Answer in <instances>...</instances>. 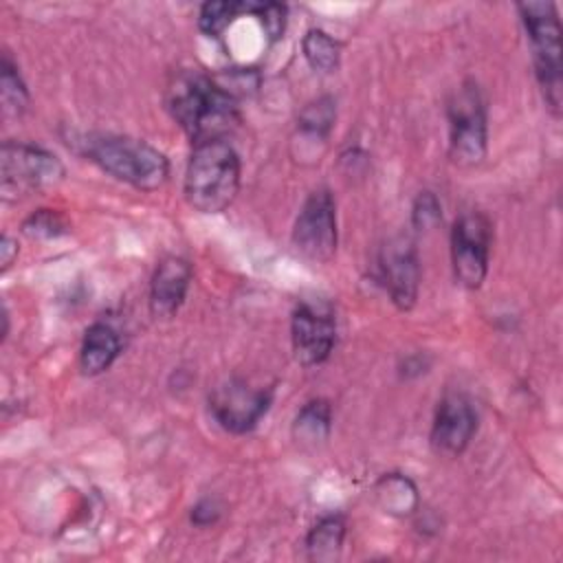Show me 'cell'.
I'll list each match as a JSON object with an SVG mask.
<instances>
[{
    "label": "cell",
    "mask_w": 563,
    "mask_h": 563,
    "mask_svg": "<svg viewBox=\"0 0 563 563\" xmlns=\"http://www.w3.org/2000/svg\"><path fill=\"white\" fill-rule=\"evenodd\" d=\"M15 257H18V240H13L11 235H2V240H0V264H2V271L11 268Z\"/></svg>",
    "instance_id": "26"
},
{
    "label": "cell",
    "mask_w": 563,
    "mask_h": 563,
    "mask_svg": "<svg viewBox=\"0 0 563 563\" xmlns=\"http://www.w3.org/2000/svg\"><path fill=\"white\" fill-rule=\"evenodd\" d=\"M332 123H334V101L330 97H321L314 103H308L299 117L301 130L312 136H325Z\"/></svg>",
    "instance_id": "22"
},
{
    "label": "cell",
    "mask_w": 563,
    "mask_h": 563,
    "mask_svg": "<svg viewBox=\"0 0 563 563\" xmlns=\"http://www.w3.org/2000/svg\"><path fill=\"white\" fill-rule=\"evenodd\" d=\"M86 154L110 176L141 191L165 185L169 163L154 145L123 134H90L84 141Z\"/></svg>",
    "instance_id": "3"
},
{
    "label": "cell",
    "mask_w": 563,
    "mask_h": 563,
    "mask_svg": "<svg viewBox=\"0 0 563 563\" xmlns=\"http://www.w3.org/2000/svg\"><path fill=\"white\" fill-rule=\"evenodd\" d=\"M0 97L7 117H20L29 106V90L9 55H2L0 64Z\"/></svg>",
    "instance_id": "19"
},
{
    "label": "cell",
    "mask_w": 563,
    "mask_h": 563,
    "mask_svg": "<svg viewBox=\"0 0 563 563\" xmlns=\"http://www.w3.org/2000/svg\"><path fill=\"white\" fill-rule=\"evenodd\" d=\"M380 277L394 306L398 310H411L420 286V260L413 242L407 238H396L383 249Z\"/></svg>",
    "instance_id": "11"
},
{
    "label": "cell",
    "mask_w": 563,
    "mask_h": 563,
    "mask_svg": "<svg viewBox=\"0 0 563 563\" xmlns=\"http://www.w3.org/2000/svg\"><path fill=\"white\" fill-rule=\"evenodd\" d=\"M519 18L523 22L534 75L548 108L559 117L561 112V22L554 2L530 0L517 4Z\"/></svg>",
    "instance_id": "4"
},
{
    "label": "cell",
    "mask_w": 563,
    "mask_h": 563,
    "mask_svg": "<svg viewBox=\"0 0 563 563\" xmlns=\"http://www.w3.org/2000/svg\"><path fill=\"white\" fill-rule=\"evenodd\" d=\"M22 231L29 238H40V240H53L59 235H66L70 231L66 218L53 209H37L35 213H31L24 224Z\"/></svg>",
    "instance_id": "21"
},
{
    "label": "cell",
    "mask_w": 563,
    "mask_h": 563,
    "mask_svg": "<svg viewBox=\"0 0 563 563\" xmlns=\"http://www.w3.org/2000/svg\"><path fill=\"white\" fill-rule=\"evenodd\" d=\"M273 391L268 387H253L242 378L227 380L209 396L213 420L229 433L251 431L268 411Z\"/></svg>",
    "instance_id": "9"
},
{
    "label": "cell",
    "mask_w": 563,
    "mask_h": 563,
    "mask_svg": "<svg viewBox=\"0 0 563 563\" xmlns=\"http://www.w3.org/2000/svg\"><path fill=\"white\" fill-rule=\"evenodd\" d=\"M449 114V154L462 167L477 165L486 156L488 123L486 106L477 84H462L446 106Z\"/></svg>",
    "instance_id": "5"
},
{
    "label": "cell",
    "mask_w": 563,
    "mask_h": 563,
    "mask_svg": "<svg viewBox=\"0 0 563 563\" xmlns=\"http://www.w3.org/2000/svg\"><path fill=\"white\" fill-rule=\"evenodd\" d=\"M246 13V2H205L198 13V26L205 35L218 37L240 15Z\"/></svg>",
    "instance_id": "20"
},
{
    "label": "cell",
    "mask_w": 563,
    "mask_h": 563,
    "mask_svg": "<svg viewBox=\"0 0 563 563\" xmlns=\"http://www.w3.org/2000/svg\"><path fill=\"white\" fill-rule=\"evenodd\" d=\"M490 222L479 211L462 213L451 231V262L455 279L466 288H479L488 273Z\"/></svg>",
    "instance_id": "7"
},
{
    "label": "cell",
    "mask_w": 563,
    "mask_h": 563,
    "mask_svg": "<svg viewBox=\"0 0 563 563\" xmlns=\"http://www.w3.org/2000/svg\"><path fill=\"white\" fill-rule=\"evenodd\" d=\"M121 354V336L108 323H92L81 341L79 367L86 376H97L110 369V365Z\"/></svg>",
    "instance_id": "14"
},
{
    "label": "cell",
    "mask_w": 563,
    "mask_h": 563,
    "mask_svg": "<svg viewBox=\"0 0 563 563\" xmlns=\"http://www.w3.org/2000/svg\"><path fill=\"white\" fill-rule=\"evenodd\" d=\"M306 62L321 73H332L341 59V44L323 29H310L301 40Z\"/></svg>",
    "instance_id": "18"
},
{
    "label": "cell",
    "mask_w": 563,
    "mask_h": 563,
    "mask_svg": "<svg viewBox=\"0 0 563 563\" xmlns=\"http://www.w3.org/2000/svg\"><path fill=\"white\" fill-rule=\"evenodd\" d=\"M442 220V205L433 191H420L411 207V224L418 231L433 229Z\"/></svg>",
    "instance_id": "24"
},
{
    "label": "cell",
    "mask_w": 563,
    "mask_h": 563,
    "mask_svg": "<svg viewBox=\"0 0 563 563\" xmlns=\"http://www.w3.org/2000/svg\"><path fill=\"white\" fill-rule=\"evenodd\" d=\"M62 178L64 165L48 150L29 143H2L0 189L4 198H18L55 187Z\"/></svg>",
    "instance_id": "6"
},
{
    "label": "cell",
    "mask_w": 563,
    "mask_h": 563,
    "mask_svg": "<svg viewBox=\"0 0 563 563\" xmlns=\"http://www.w3.org/2000/svg\"><path fill=\"white\" fill-rule=\"evenodd\" d=\"M374 495L383 512L394 517H409L418 510L420 504L416 484L402 473L383 475L374 486Z\"/></svg>",
    "instance_id": "15"
},
{
    "label": "cell",
    "mask_w": 563,
    "mask_h": 563,
    "mask_svg": "<svg viewBox=\"0 0 563 563\" xmlns=\"http://www.w3.org/2000/svg\"><path fill=\"white\" fill-rule=\"evenodd\" d=\"M246 15L260 20L268 40H279L286 31V7L279 2H246Z\"/></svg>",
    "instance_id": "23"
},
{
    "label": "cell",
    "mask_w": 563,
    "mask_h": 563,
    "mask_svg": "<svg viewBox=\"0 0 563 563\" xmlns=\"http://www.w3.org/2000/svg\"><path fill=\"white\" fill-rule=\"evenodd\" d=\"M295 358L303 367L323 363L336 343V323L330 308L301 301L290 319Z\"/></svg>",
    "instance_id": "10"
},
{
    "label": "cell",
    "mask_w": 563,
    "mask_h": 563,
    "mask_svg": "<svg viewBox=\"0 0 563 563\" xmlns=\"http://www.w3.org/2000/svg\"><path fill=\"white\" fill-rule=\"evenodd\" d=\"M477 416L462 394H446L435 409L431 424V446L438 455L455 457L473 440Z\"/></svg>",
    "instance_id": "12"
},
{
    "label": "cell",
    "mask_w": 563,
    "mask_h": 563,
    "mask_svg": "<svg viewBox=\"0 0 563 563\" xmlns=\"http://www.w3.org/2000/svg\"><path fill=\"white\" fill-rule=\"evenodd\" d=\"M345 521L339 515L317 521L306 537V554L312 561H334L343 548Z\"/></svg>",
    "instance_id": "16"
},
{
    "label": "cell",
    "mask_w": 563,
    "mask_h": 563,
    "mask_svg": "<svg viewBox=\"0 0 563 563\" xmlns=\"http://www.w3.org/2000/svg\"><path fill=\"white\" fill-rule=\"evenodd\" d=\"M240 189V156L224 139L194 143L185 172V198L202 213L224 211Z\"/></svg>",
    "instance_id": "2"
},
{
    "label": "cell",
    "mask_w": 563,
    "mask_h": 563,
    "mask_svg": "<svg viewBox=\"0 0 563 563\" xmlns=\"http://www.w3.org/2000/svg\"><path fill=\"white\" fill-rule=\"evenodd\" d=\"M222 515V506L216 499H200L194 508H191V523L196 526H211L220 519Z\"/></svg>",
    "instance_id": "25"
},
{
    "label": "cell",
    "mask_w": 563,
    "mask_h": 563,
    "mask_svg": "<svg viewBox=\"0 0 563 563\" xmlns=\"http://www.w3.org/2000/svg\"><path fill=\"white\" fill-rule=\"evenodd\" d=\"M165 101L176 123H180L194 143L224 139L238 123L235 99L216 77L200 70L178 73L167 88Z\"/></svg>",
    "instance_id": "1"
},
{
    "label": "cell",
    "mask_w": 563,
    "mask_h": 563,
    "mask_svg": "<svg viewBox=\"0 0 563 563\" xmlns=\"http://www.w3.org/2000/svg\"><path fill=\"white\" fill-rule=\"evenodd\" d=\"M330 427H332V407L328 400L317 398L306 402L299 409L292 422V435L301 444H317L330 435Z\"/></svg>",
    "instance_id": "17"
},
{
    "label": "cell",
    "mask_w": 563,
    "mask_h": 563,
    "mask_svg": "<svg viewBox=\"0 0 563 563\" xmlns=\"http://www.w3.org/2000/svg\"><path fill=\"white\" fill-rule=\"evenodd\" d=\"M295 249L310 262H328L336 251V207L328 189H314L292 227Z\"/></svg>",
    "instance_id": "8"
},
{
    "label": "cell",
    "mask_w": 563,
    "mask_h": 563,
    "mask_svg": "<svg viewBox=\"0 0 563 563\" xmlns=\"http://www.w3.org/2000/svg\"><path fill=\"white\" fill-rule=\"evenodd\" d=\"M191 284V264L178 255L163 257L150 284V310L158 319L174 317Z\"/></svg>",
    "instance_id": "13"
}]
</instances>
